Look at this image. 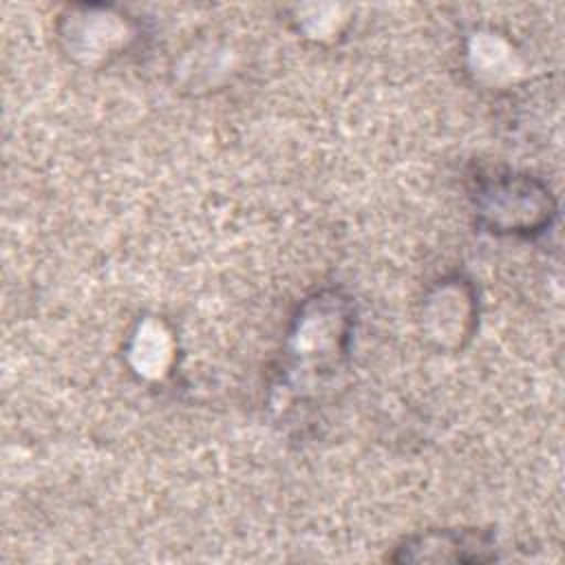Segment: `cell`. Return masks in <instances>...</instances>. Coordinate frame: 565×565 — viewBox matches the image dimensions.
<instances>
[{
	"mask_svg": "<svg viewBox=\"0 0 565 565\" xmlns=\"http://www.w3.org/2000/svg\"><path fill=\"white\" fill-rule=\"evenodd\" d=\"M472 203L479 221L494 234L534 236L556 214L547 185L530 174L490 170L475 177Z\"/></svg>",
	"mask_w": 565,
	"mask_h": 565,
	"instance_id": "cell-1",
	"label": "cell"
},
{
	"mask_svg": "<svg viewBox=\"0 0 565 565\" xmlns=\"http://www.w3.org/2000/svg\"><path fill=\"white\" fill-rule=\"evenodd\" d=\"M492 534L486 530H428L406 539L391 561L395 563H486L494 561Z\"/></svg>",
	"mask_w": 565,
	"mask_h": 565,
	"instance_id": "cell-2",
	"label": "cell"
}]
</instances>
